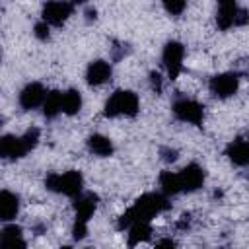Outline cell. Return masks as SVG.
Here are the masks:
<instances>
[{
    "label": "cell",
    "instance_id": "cell-10",
    "mask_svg": "<svg viewBox=\"0 0 249 249\" xmlns=\"http://www.w3.org/2000/svg\"><path fill=\"white\" fill-rule=\"evenodd\" d=\"M47 93H49V91L45 89L43 84H39V82H29V84L19 91V95H18L19 107L25 109V111H31V109L43 105Z\"/></svg>",
    "mask_w": 249,
    "mask_h": 249
},
{
    "label": "cell",
    "instance_id": "cell-21",
    "mask_svg": "<svg viewBox=\"0 0 249 249\" xmlns=\"http://www.w3.org/2000/svg\"><path fill=\"white\" fill-rule=\"evenodd\" d=\"M160 187L163 195H177L181 193V185H179V177L173 171H163L160 175Z\"/></svg>",
    "mask_w": 249,
    "mask_h": 249
},
{
    "label": "cell",
    "instance_id": "cell-15",
    "mask_svg": "<svg viewBox=\"0 0 249 249\" xmlns=\"http://www.w3.org/2000/svg\"><path fill=\"white\" fill-rule=\"evenodd\" d=\"M19 212V196L8 189L0 193V220L12 222Z\"/></svg>",
    "mask_w": 249,
    "mask_h": 249
},
{
    "label": "cell",
    "instance_id": "cell-1",
    "mask_svg": "<svg viewBox=\"0 0 249 249\" xmlns=\"http://www.w3.org/2000/svg\"><path fill=\"white\" fill-rule=\"evenodd\" d=\"M169 208V202L163 193H144L140 198L134 200V204L119 218L117 228L128 230V226L136 220H152L154 216L165 212Z\"/></svg>",
    "mask_w": 249,
    "mask_h": 249
},
{
    "label": "cell",
    "instance_id": "cell-18",
    "mask_svg": "<svg viewBox=\"0 0 249 249\" xmlns=\"http://www.w3.org/2000/svg\"><path fill=\"white\" fill-rule=\"evenodd\" d=\"M152 235V226L150 220H136L128 226V245L134 247L142 241H146Z\"/></svg>",
    "mask_w": 249,
    "mask_h": 249
},
{
    "label": "cell",
    "instance_id": "cell-8",
    "mask_svg": "<svg viewBox=\"0 0 249 249\" xmlns=\"http://www.w3.org/2000/svg\"><path fill=\"white\" fill-rule=\"evenodd\" d=\"M27 152H31L27 140L21 136H16V134H4L0 138V156L4 160H19L23 158Z\"/></svg>",
    "mask_w": 249,
    "mask_h": 249
},
{
    "label": "cell",
    "instance_id": "cell-22",
    "mask_svg": "<svg viewBox=\"0 0 249 249\" xmlns=\"http://www.w3.org/2000/svg\"><path fill=\"white\" fill-rule=\"evenodd\" d=\"M161 4L165 8V12L169 16H175V18L181 16L185 12V8H187V0H161Z\"/></svg>",
    "mask_w": 249,
    "mask_h": 249
},
{
    "label": "cell",
    "instance_id": "cell-19",
    "mask_svg": "<svg viewBox=\"0 0 249 249\" xmlns=\"http://www.w3.org/2000/svg\"><path fill=\"white\" fill-rule=\"evenodd\" d=\"M62 113V91L53 89L47 93L45 101H43V115L45 119H54Z\"/></svg>",
    "mask_w": 249,
    "mask_h": 249
},
{
    "label": "cell",
    "instance_id": "cell-24",
    "mask_svg": "<svg viewBox=\"0 0 249 249\" xmlns=\"http://www.w3.org/2000/svg\"><path fill=\"white\" fill-rule=\"evenodd\" d=\"M86 235H88V224L74 222V226H72V237L76 241H82V239H86Z\"/></svg>",
    "mask_w": 249,
    "mask_h": 249
},
{
    "label": "cell",
    "instance_id": "cell-11",
    "mask_svg": "<svg viewBox=\"0 0 249 249\" xmlns=\"http://www.w3.org/2000/svg\"><path fill=\"white\" fill-rule=\"evenodd\" d=\"M218 2V12H216V25L222 31H228L230 27L237 25V16H239V6L237 0H216Z\"/></svg>",
    "mask_w": 249,
    "mask_h": 249
},
{
    "label": "cell",
    "instance_id": "cell-12",
    "mask_svg": "<svg viewBox=\"0 0 249 249\" xmlns=\"http://www.w3.org/2000/svg\"><path fill=\"white\" fill-rule=\"evenodd\" d=\"M111 74H113L111 64H109L107 60L97 58V60H93V62L88 64V68H86V82H88L89 86L97 88V86L107 84V82L111 80Z\"/></svg>",
    "mask_w": 249,
    "mask_h": 249
},
{
    "label": "cell",
    "instance_id": "cell-23",
    "mask_svg": "<svg viewBox=\"0 0 249 249\" xmlns=\"http://www.w3.org/2000/svg\"><path fill=\"white\" fill-rule=\"evenodd\" d=\"M33 35L39 39V41H47L49 37H51V25L47 23V21H37L35 23V27H33Z\"/></svg>",
    "mask_w": 249,
    "mask_h": 249
},
{
    "label": "cell",
    "instance_id": "cell-17",
    "mask_svg": "<svg viewBox=\"0 0 249 249\" xmlns=\"http://www.w3.org/2000/svg\"><path fill=\"white\" fill-rule=\"evenodd\" d=\"M0 245L6 249H14V247H25L27 243L21 237V228L18 224H6L2 228V235H0Z\"/></svg>",
    "mask_w": 249,
    "mask_h": 249
},
{
    "label": "cell",
    "instance_id": "cell-28",
    "mask_svg": "<svg viewBox=\"0 0 249 249\" xmlns=\"http://www.w3.org/2000/svg\"><path fill=\"white\" fill-rule=\"evenodd\" d=\"M95 16H97V12H95V10H88V12H86V19H88V21L95 19Z\"/></svg>",
    "mask_w": 249,
    "mask_h": 249
},
{
    "label": "cell",
    "instance_id": "cell-9",
    "mask_svg": "<svg viewBox=\"0 0 249 249\" xmlns=\"http://www.w3.org/2000/svg\"><path fill=\"white\" fill-rule=\"evenodd\" d=\"M179 185H181V193H195L204 185V169L198 163H189L185 165L179 173Z\"/></svg>",
    "mask_w": 249,
    "mask_h": 249
},
{
    "label": "cell",
    "instance_id": "cell-5",
    "mask_svg": "<svg viewBox=\"0 0 249 249\" xmlns=\"http://www.w3.org/2000/svg\"><path fill=\"white\" fill-rule=\"evenodd\" d=\"M183 56H185V47H183L179 41H167V43L163 45L161 60H163V68H165L169 80H175V78L181 74Z\"/></svg>",
    "mask_w": 249,
    "mask_h": 249
},
{
    "label": "cell",
    "instance_id": "cell-29",
    "mask_svg": "<svg viewBox=\"0 0 249 249\" xmlns=\"http://www.w3.org/2000/svg\"><path fill=\"white\" fill-rule=\"evenodd\" d=\"M68 2H72V4H84L86 0H68Z\"/></svg>",
    "mask_w": 249,
    "mask_h": 249
},
{
    "label": "cell",
    "instance_id": "cell-20",
    "mask_svg": "<svg viewBox=\"0 0 249 249\" xmlns=\"http://www.w3.org/2000/svg\"><path fill=\"white\" fill-rule=\"evenodd\" d=\"M82 103H84V99L78 89L70 88V89L62 91V113L64 115H76L82 109Z\"/></svg>",
    "mask_w": 249,
    "mask_h": 249
},
{
    "label": "cell",
    "instance_id": "cell-27",
    "mask_svg": "<svg viewBox=\"0 0 249 249\" xmlns=\"http://www.w3.org/2000/svg\"><path fill=\"white\" fill-rule=\"evenodd\" d=\"M156 245H165V247H175V241H173V239H160V241H156Z\"/></svg>",
    "mask_w": 249,
    "mask_h": 249
},
{
    "label": "cell",
    "instance_id": "cell-2",
    "mask_svg": "<svg viewBox=\"0 0 249 249\" xmlns=\"http://www.w3.org/2000/svg\"><path fill=\"white\" fill-rule=\"evenodd\" d=\"M140 111V99L134 91L130 89H117L113 91L105 105H103V115L109 119L115 117H134Z\"/></svg>",
    "mask_w": 249,
    "mask_h": 249
},
{
    "label": "cell",
    "instance_id": "cell-26",
    "mask_svg": "<svg viewBox=\"0 0 249 249\" xmlns=\"http://www.w3.org/2000/svg\"><path fill=\"white\" fill-rule=\"evenodd\" d=\"M161 156H163L165 161H175L177 160V152L175 150H169V148H163L161 150Z\"/></svg>",
    "mask_w": 249,
    "mask_h": 249
},
{
    "label": "cell",
    "instance_id": "cell-3",
    "mask_svg": "<svg viewBox=\"0 0 249 249\" xmlns=\"http://www.w3.org/2000/svg\"><path fill=\"white\" fill-rule=\"evenodd\" d=\"M45 187L49 191H53V193L76 198L78 195H82L84 177H82L80 171H74V169L64 171V173H49L45 177Z\"/></svg>",
    "mask_w": 249,
    "mask_h": 249
},
{
    "label": "cell",
    "instance_id": "cell-16",
    "mask_svg": "<svg viewBox=\"0 0 249 249\" xmlns=\"http://www.w3.org/2000/svg\"><path fill=\"white\" fill-rule=\"evenodd\" d=\"M88 150H89L93 156L109 158V156H113L115 146H113V142H111L109 136H103V134H91V136L88 138Z\"/></svg>",
    "mask_w": 249,
    "mask_h": 249
},
{
    "label": "cell",
    "instance_id": "cell-13",
    "mask_svg": "<svg viewBox=\"0 0 249 249\" xmlns=\"http://www.w3.org/2000/svg\"><path fill=\"white\" fill-rule=\"evenodd\" d=\"M97 195L93 193H82L76 196V202H74V212H76V220L74 222H84L88 224L89 218L93 216V212L97 210Z\"/></svg>",
    "mask_w": 249,
    "mask_h": 249
},
{
    "label": "cell",
    "instance_id": "cell-25",
    "mask_svg": "<svg viewBox=\"0 0 249 249\" xmlns=\"http://www.w3.org/2000/svg\"><path fill=\"white\" fill-rule=\"evenodd\" d=\"M150 86H152V89H154L156 93L161 91V76H160L158 72H152V74H150Z\"/></svg>",
    "mask_w": 249,
    "mask_h": 249
},
{
    "label": "cell",
    "instance_id": "cell-7",
    "mask_svg": "<svg viewBox=\"0 0 249 249\" xmlns=\"http://www.w3.org/2000/svg\"><path fill=\"white\" fill-rule=\"evenodd\" d=\"M70 16H72V2L66 0H49L41 10V18L49 25H62Z\"/></svg>",
    "mask_w": 249,
    "mask_h": 249
},
{
    "label": "cell",
    "instance_id": "cell-6",
    "mask_svg": "<svg viewBox=\"0 0 249 249\" xmlns=\"http://www.w3.org/2000/svg\"><path fill=\"white\" fill-rule=\"evenodd\" d=\"M210 93L218 99H228L237 93L239 89V76L235 72H222L210 78Z\"/></svg>",
    "mask_w": 249,
    "mask_h": 249
},
{
    "label": "cell",
    "instance_id": "cell-4",
    "mask_svg": "<svg viewBox=\"0 0 249 249\" xmlns=\"http://www.w3.org/2000/svg\"><path fill=\"white\" fill-rule=\"evenodd\" d=\"M171 111H173L175 119H179L183 123H189V124H195V126L202 124V121H204V107L195 99L181 97L173 103Z\"/></svg>",
    "mask_w": 249,
    "mask_h": 249
},
{
    "label": "cell",
    "instance_id": "cell-14",
    "mask_svg": "<svg viewBox=\"0 0 249 249\" xmlns=\"http://www.w3.org/2000/svg\"><path fill=\"white\" fill-rule=\"evenodd\" d=\"M226 156L228 160L237 165V167H247L249 165V142L243 138H235L226 146Z\"/></svg>",
    "mask_w": 249,
    "mask_h": 249
}]
</instances>
